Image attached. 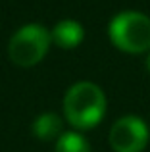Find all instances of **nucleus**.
<instances>
[{
  "label": "nucleus",
  "mask_w": 150,
  "mask_h": 152,
  "mask_svg": "<svg viewBox=\"0 0 150 152\" xmlns=\"http://www.w3.org/2000/svg\"><path fill=\"white\" fill-rule=\"evenodd\" d=\"M50 35H52V45L60 46L64 50H73L83 42L85 29L77 19H62L54 25Z\"/></svg>",
  "instance_id": "5"
},
{
  "label": "nucleus",
  "mask_w": 150,
  "mask_h": 152,
  "mask_svg": "<svg viewBox=\"0 0 150 152\" xmlns=\"http://www.w3.org/2000/svg\"><path fill=\"white\" fill-rule=\"evenodd\" d=\"M108 100L96 83L79 81L66 91L64 118L75 131L94 129L104 119Z\"/></svg>",
  "instance_id": "1"
},
{
  "label": "nucleus",
  "mask_w": 150,
  "mask_h": 152,
  "mask_svg": "<svg viewBox=\"0 0 150 152\" xmlns=\"http://www.w3.org/2000/svg\"><path fill=\"white\" fill-rule=\"evenodd\" d=\"M108 37L110 42L125 54H148L150 18L137 10L119 12L108 23Z\"/></svg>",
  "instance_id": "2"
},
{
  "label": "nucleus",
  "mask_w": 150,
  "mask_h": 152,
  "mask_svg": "<svg viewBox=\"0 0 150 152\" xmlns=\"http://www.w3.org/2000/svg\"><path fill=\"white\" fill-rule=\"evenodd\" d=\"M54 152H90V145L81 131H64L56 139Z\"/></svg>",
  "instance_id": "7"
},
{
  "label": "nucleus",
  "mask_w": 150,
  "mask_h": 152,
  "mask_svg": "<svg viewBox=\"0 0 150 152\" xmlns=\"http://www.w3.org/2000/svg\"><path fill=\"white\" fill-rule=\"evenodd\" d=\"M146 71L150 73V52L146 54Z\"/></svg>",
  "instance_id": "8"
},
{
  "label": "nucleus",
  "mask_w": 150,
  "mask_h": 152,
  "mask_svg": "<svg viewBox=\"0 0 150 152\" xmlns=\"http://www.w3.org/2000/svg\"><path fill=\"white\" fill-rule=\"evenodd\" d=\"M148 139L150 129L139 115H123L110 129V146L114 152H143Z\"/></svg>",
  "instance_id": "4"
},
{
  "label": "nucleus",
  "mask_w": 150,
  "mask_h": 152,
  "mask_svg": "<svg viewBox=\"0 0 150 152\" xmlns=\"http://www.w3.org/2000/svg\"><path fill=\"white\" fill-rule=\"evenodd\" d=\"M31 131L39 141H56L64 133V121L56 112H44L35 118Z\"/></svg>",
  "instance_id": "6"
},
{
  "label": "nucleus",
  "mask_w": 150,
  "mask_h": 152,
  "mask_svg": "<svg viewBox=\"0 0 150 152\" xmlns=\"http://www.w3.org/2000/svg\"><path fill=\"white\" fill-rule=\"evenodd\" d=\"M52 46V35L41 23L19 27L8 42V58L17 67H35L44 60Z\"/></svg>",
  "instance_id": "3"
}]
</instances>
